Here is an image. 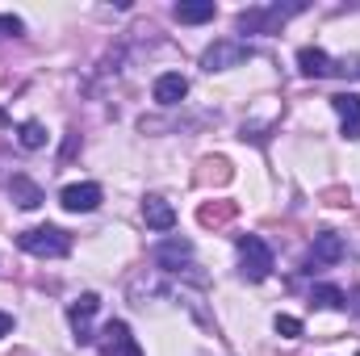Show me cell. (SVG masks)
Instances as JSON below:
<instances>
[{
    "label": "cell",
    "instance_id": "1",
    "mask_svg": "<svg viewBox=\"0 0 360 356\" xmlns=\"http://www.w3.org/2000/svg\"><path fill=\"white\" fill-rule=\"evenodd\" d=\"M17 248L30 252V256H42V260H59L72 252V235L59 231V227H30L17 235Z\"/></svg>",
    "mask_w": 360,
    "mask_h": 356
},
{
    "label": "cell",
    "instance_id": "2",
    "mask_svg": "<svg viewBox=\"0 0 360 356\" xmlns=\"http://www.w3.org/2000/svg\"><path fill=\"white\" fill-rule=\"evenodd\" d=\"M239 272L248 281H269L272 272V248L260 239V235H239Z\"/></svg>",
    "mask_w": 360,
    "mask_h": 356
},
{
    "label": "cell",
    "instance_id": "3",
    "mask_svg": "<svg viewBox=\"0 0 360 356\" xmlns=\"http://www.w3.org/2000/svg\"><path fill=\"white\" fill-rule=\"evenodd\" d=\"M306 4H269V8H243L239 17H235V25H239V34H269L276 30L285 17H293V13H302Z\"/></svg>",
    "mask_w": 360,
    "mask_h": 356
},
{
    "label": "cell",
    "instance_id": "4",
    "mask_svg": "<svg viewBox=\"0 0 360 356\" xmlns=\"http://www.w3.org/2000/svg\"><path fill=\"white\" fill-rule=\"evenodd\" d=\"M248 59H252V46H248V42H239V38H218L214 46H205L201 68H205V72H226V68H239V63H248Z\"/></svg>",
    "mask_w": 360,
    "mask_h": 356
},
{
    "label": "cell",
    "instance_id": "5",
    "mask_svg": "<svg viewBox=\"0 0 360 356\" xmlns=\"http://www.w3.org/2000/svg\"><path fill=\"white\" fill-rule=\"evenodd\" d=\"M101 352L105 356H143V348H139V340L130 336V327L122 319H109L105 331H101Z\"/></svg>",
    "mask_w": 360,
    "mask_h": 356
},
{
    "label": "cell",
    "instance_id": "6",
    "mask_svg": "<svg viewBox=\"0 0 360 356\" xmlns=\"http://www.w3.org/2000/svg\"><path fill=\"white\" fill-rule=\"evenodd\" d=\"M101 310V298L96 293H80L72 306H68V323H72V331H76V344H92L96 336H92V314Z\"/></svg>",
    "mask_w": 360,
    "mask_h": 356
},
{
    "label": "cell",
    "instance_id": "7",
    "mask_svg": "<svg viewBox=\"0 0 360 356\" xmlns=\"http://www.w3.org/2000/svg\"><path fill=\"white\" fill-rule=\"evenodd\" d=\"M101 184H92V180H84V184H68L63 193H59V205L63 210H72V214H92L96 205H101Z\"/></svg>",
    "mask_w": 360,
    "mask_h": 356
},
{
    "label": "cell",
    "instance_id": "8",
    "mask_svg": "<svg viewBox=\"0 0 360 356\" xmlns=\"http://www.w3.org/2000/svg\"><path fill=\"white\" fill-rule=\"evenodd\" d=\"M188 260H193V243L188 239H164V243H155V265L164 268V272H180V265H188Z\"/></svg>",
    "mask_w": 360,
    "mask_h": 356
},
{
    "label": "cell",
    "instance_id": "9",
    "mask_svg": "<svg viewBox=\"0 0 360 356\" xmlns=\"http://www.w3.org/2000/svg\"><path fill=\"white\" fill-rule=\"evenodd\" d=\"M335 260H344V239L335 235V231H323V235H314V248H310V272L323 265H335Z\"/></svg>",
    "mask_w": 360,
    "mask_h": 356
},
{
    "label": "cell",
    "instance_id": "10",
    "mask_svg": "<svg viewBox=\"0 0 360 356\" xmlns=\"http://www.w3.org/2000/svg\"><path fill=\"white\" fill-rule=\"evenodd\" d=\"M331 109L340 113V126L348 139H360V96L356 92H335L331 96Z\"/></svg>",
    "mask_w": 360,
    "mask_h": 356
},
{
    "label": "cell",
    "instance_id": "11",
    "mask_svg": "<svg viewBox=\"0 0 360 356\" xmlns=\"http://www.w3.org/2000/svg\"><path fill=\"white\" fill-rule=\"evenodd\" d=\"M143 222L151 227V231H172L176 227V210H172V201H164V197H147L143 201Z\"/></svg>",
    "mask_w": 360,
    "mask_h": 356
},
{
    "label": "cell",
    "instance_id": "12",
    "mask_svg": "<svg viewBox=\"0 0 360 356\" xmlns=\"http://www.w3.org/2000/svg\"><path fill=\"white\" fill-rule=\"evenodd\" d=\"M151 96L160 101V105H180L184 96H188V80L180 76V72H164V76H155V89Z\"/></svg>",
    "mask_w": 360,
    "mask_h": 356
},
{
    "label": "cell",
    "instance_id": "13",
    "mask_svg": "<svg viewBox=\"0 0 360 356\" xmlns=\"http://www.w3.org/2000/svg\"><path fill=\"white\" fill-rule=\"evenodd\" d=\"M172 13H176L180 25H205V21H214L218 8H214V0H180Z\"/></svg>",
    "mask_w": 360,
    "mask_h": 356
},
{
    "label": "cell",
    "instance_id": "14",
    "mask_svg": "<svg viewBox=\"0 0 360 356\" xmlns=\"http://www.w3.org/2000/svg\"><path fill=\"white\" fill-rule=\"evenodd\" d=\"M297 68H302V76H331V55L327 51H319V46H302L297 51Z\"/></svg>",
    "mask_w": 360,
    "mask_h": 356
},
{
    "label": "cell",
    "instance_id": "15",
    "mask_svg": "<svg viewBox=\"0 0 360 356\" xmlns=\"http://www.w3.org/2000/svg\"><path fill=\"white\" fill-rule=\"evenodd\" d=\"M8 197H13L21 210H38V205H42V189H38L30 177H13L8 180Z\"/></svg>",
    "mask_w": 360,
    "mask_h": 356
},
{
    "label": "cell",
    "instance_id": "16",
    "mask_svg": "<svg viewBox=\"0 0 360 356\" xmlns=\"http://www.w3.org/2000/svg\"><path fill=\"white\" fill-rule=\"evenodd\" d=\"M310 302L319 306V310H344V289H335V285H314L310 289Z\"/></svg>",
    "mask_w": 360,
    "mask_h": 356
},
{
    "label": "cell",
    "instance_id": "17",
    "mask_svg": "<svg viewBox=\"0 0 360 356\" xmlns=\"http://www.w3.org/2000/svg\"><path fill=\"white\" fill-rule=\"evenodd\" d=\"M17 143H21L25 151L46 147V126H42V122H21V126H17Z\"/></svg>",
    "mask_w": 360,
    "mask_h": 356
},
{
    "label": "cell",
    "instance_id": "18",
    "mask_svg": "<svg viewBox=\"0 0 360 356\" xmlns=\"http://www.w3.org/2000/svg\"><path fill=\"white\" fill-rule=\"evenodd\" d=\"M272 327H276V336H285V340H297V336H302V319H293V314H276Z\"/></svg>",
    "mask_w": 360,
    "mask_h": 356
},
{
    "label": "cell",
    "instance_id": "19",
    "mask_svg": "<svg viewBox=\"0 0 360 356\" xmlns=\"http://www.w3.org/2000/svg\"><path fill=\"white\" fill-rule=\"evenodd\" d=\"M25 25H21V17H13V13H0V38H17Z\"/></svg>",
    "mask_w": 360,
    "mask_h": 356
},
{
    "label": "cell",
    "instance_id": "20",
    "mask_svg": "<svg viewBox=\"0 0 360 356\" xmlns=\"http://www.w3.org/2000/svg\"><path fill=\"white\" fill-rule=\"evenodd\" d=\"M226 218H231V205H222V210L205 205V210H201V222H205V227H214V222H226Z\"/></svg>",
    "mask_w": 360,
    "mask_h": 356
},
{
    "label": "cell",
    "instance_id": "21",
    "mask_svg": "<svg viewBox=\"0 0 360 356\" xmlns=\"http://www.w3.org/2000/svg\"><path fill=\"white\" fill-rule=\"evenodd\" d=\"M8 331H13V314H4V310H0V340H4Z\"/></svg>",
    "mask_w": 360,
    "mask_h": 356
},
{
    "label": "cell",
    "instance_id": "22",
    "mask_svg": "<svg viewBox=\"0 0 360 356\" xmlns=\"http://www.w3.org/2000/svg\"><path fill=\"white\" fill-rule=\"evenodd\" d=\"M356 356H360V352H356Z\"/></svg>",
    "mask_w": 360,
    "mask_h": 356
}]
</instances>
